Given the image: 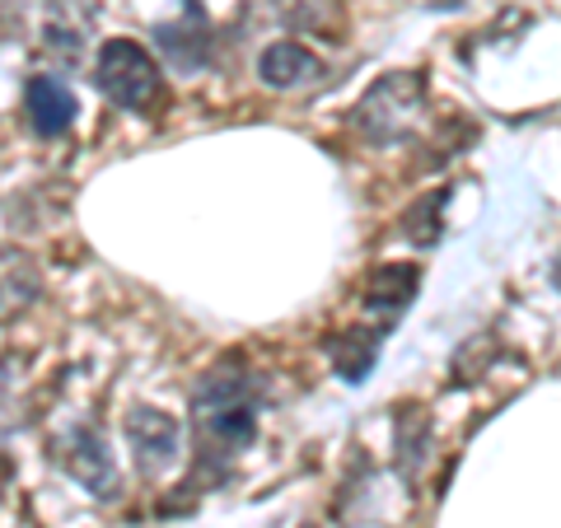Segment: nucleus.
<instances>
[{"label": "nucleus", "mask_w": 561, "mask_h": 528, "mask_svg": "<svg viewBox=\"0 0 561 528\" xmlns=\"http://www.w3.org/2000/svg\"><path fill=\"white\" fill-rule=\"evenodd\" d=\"M257 393L262 383L239 356L202 375L192 393V421H197V472H206V482H220L225 468L257 439Z\"/></svg>", "instance_id": "obj_1"}, {"label": "nucleus", "mask_w": 561, "mask_h": 528, "mask_svg": "<svg viewBox=\"0 0 561 528\" xmlns=\"http://www.w3.org/2000/svg\"><path fill=\"white\" fill-rule=\"evenodd\" d=\"M421 113H426V76L421 70H389L351 108V127L360 131L365 146L383 150V146H402L416 131Z\"/></svg>", "instance_id": "obj_2"}, {"label": "nucleus", "mask_w": 561, "mask_h": 528, "mask_svg": "<svg viewBox=\"0 0 561 528\" xmlns=\"http://www.w3.org/2000/svg\"><path fill=\"white\" fill-rule=\"evenodd\" d=\"M94 84L99 94L117 103L122 113H150L164 94V76L154 57L140 43L131 38H108L99 47V61H94Z\"/></svg>", "instance_id": "obj_3"}, {"label": "nucleus", "mask_w": 561, "mask_h": 528, "mask_svg": "<svg viewBox=\"0 0 561 528\" xmlns=\"http://www.w3.org/2000/svg\"><path fill=\"white\" fill-rule=\"evenodd\" d=\"M57 463L84 491H90V496H99V501H113L117 496V463H113V454H108V445H103V435L94 426L66 431L61 445H57Z\"/></svg>", "instance_id": "obj_4"}, {"label": "nucleus", "mask_w": 561, "mask_h": 528, "mask_svg": "<svg viewBox=\"0 0 561 528\" xmlns=\"http://www.w3.org/2000/svg\"><path fill=\"white\" fill-rule=\"evenodd\" d=\"M421 290V272L412 267V262H379V267L370 272V280H365V313H370V323L393 332V323L408 313V305L416 299Z\"/></svg>", "instance_id": "obj_5"}, {"label": "nucleus", "mask_w": 561, "mask_h": 528, "mask_svg": "<svg viewBox=\"0 0 561 528\" xmlns=\"http://www.w3.org/2000/svg\"><path fill=\"white\" fill-rule=\"evenodd\" d=\"M127 439L136 454V468L146 478H160L179 459V421L164 416L160 408H131L127 412Z\"/></svg>", "instance_id": "obj_6"}, {"label": "nucleus", "mask_w": 561, "mask_h": 528, "mask_svg": "<svg viewBox=\"0 0 561 528\" xmlns=\"http://www.w3.org/2000/svg\"><path fill=\"white\" fill-rule=\"evenodd\" d=\"M164 57L179 66V70H202L210 61V20L202 10V0H183V14L154 28Z\"/></svg>", "instance_id": "obj_7"}, {"label": "nucleus", "mask_w": 561, "mask_h": 528, "mask_svg": "<svg viewBox=\"0 0 561 528\" xmlns=\"http://www.w3.org/2000/svg\"><path fill=\"white\" fill-rule=\"evenodd\" d=\"M24 113H28V127L38 136H66L70 122L80 117V103L70 94V84L57 76H33L24 84Z\"/></svg>", "instance_id": "obj_8"}, {"label": "nucleus", "mask_w": 561, "mask_h": 528, "mask_svg": "<svg viewBox=\"0 0 561 528\" xmlns=\"http://www.w3.org/2000/svg\"><path fill=\"white\" fill-rule=\"evenodd\" d=\"M43 295V272L24 249H10L0 243V323L24 313L33 299Z\"/></svg>", "instance_id": "obj_9"}, {"label": "nucleus", "mask_w": 561, "mask_h": 528, "mask_svg": "<svg viewBox=\"0 0 561 528\" xmlns=\"http://www.w3.org/2000/svg\"><path fill=\"white\" fill-rule=\"evenodd\" d=\"M319 76H323V61L300 43H272L257 57V80L267 84V90H300V84L319 80Z\"/></svg>", "instance_id": "obj_10"}, {"label": "nucleus", "mask_w": 561, "mask_h": 528, "mask_svg": "<svg viewBox=\"0 0 561 528\" xmlns=\"http://www.w3.org/2000/svg\"><path fill=\"white\" fill-rule=\"evenodd\" d=\"M383 337H389V332L375 328V323L351 328V332H342V337L328 342V360L337 365V375H342L346 383H365V375L375 369L379 351H383Z\"/></svg>", "instance_id": "obj_11"}, {"label": "nucleus", "mask_w": 561, "mask_h": 528, "mask_svg": "<svg viewBox=\"0 0 561 528\" xmlns=\"http://www.w3.org/2000/svg\"><path fill=\"white\" fill-rule=\"evenodd\" d=\"M393 435H398V445H393L398 472H402L408 482H416V468H421V459H426V449H431V421L416 416V412H402L398 426H393Z\"/></svg>", "instance_id": "obj_12"}, {"label": "nucleus", "mask_w": 561, "mask_h": 528, "mask_svg": "<svg viewBox=\"0 0 561 528\" xmlns=\"http://www.w3.org/2000/svg\"><path fill=\"white\" fill-rule=\"evenodd\" d=\"M445 202H449V192L440 187V192H435V197H431V192H426V197H421L412 210H408V216H402V239H412V243H421V249H431V243H440V230H445Z\"/></svg>", "instance_id": "obj_13"}, {"label": "nucleus", "mask_w": 561, "mask_h": 528, "mask_svg": "<svg viewBox=\"0 0 561 528\" xmlns=\"http://www.w3.org/2000/svg\"><path fill=\"white\" fill-rule=\"evenodd\" d=\"M257 5L286 28H323L337 14L332 0H257Z\"/></svg>", "instance_id": "obj_14"}, {"label": "nucleus", "mask_w": 561, "mask_h": 528, "mask_svg": "<svg viewBox=\"0 0 561 528\" xmlns=\"http://www.w3.org/2000/svg\"><path fill=\"white\" fill-rule=\"evenodd\" d=\"M548 276H552V286H557V290H561V253H557V257H552V272H548Z\"/></svg>", "instance_id": "obj_15"}]
</instances>
